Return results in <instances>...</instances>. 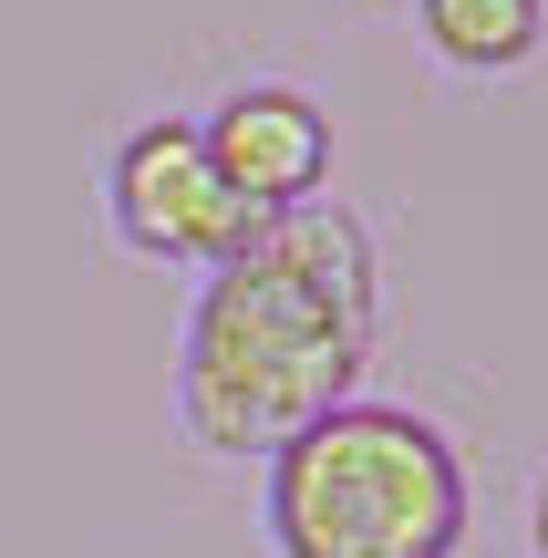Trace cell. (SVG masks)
<instances>
[{
    "label": "cell",
    "mask_w": 548,
    "mask_h": 558,
    "mask_svg": "<svg viewBox=\"0 0 548 558\" xmlns=\"http://www.w3.org/2000/svg\"><path fill=\"white\" fill-rule=\"evenodd\" d=\"M528 558H548V465L528 476Z\"/></svg>",
    "instance_id": "obj_6"
},
{
    "label": "cell",
    "mask_w": 548,
    "mask_h": 558,
    "mask_svg": "<svg viewBox=\"0 0 548 558\" xmlns=\"http://www.w3.org/2000/svg\"><path fill=\"white\" fill-rule=\"evenodd\" d=\"M414 32L455 73H528L548 52V0H414Z\"/></svg>",
    "instance_id": "obj_5"
},
{
    "label": "cell",
    "mask_w": 548,
    "mask_h": 558,
    "mask_svg": "<svg viewBox=\"0 0 548 558\" xmlns=\"http://www.w3.org/2000/svg\"><path fill=\"white\" fill-rule=\"evenodd\" d=\"M103 207H114V239L156 269H218L248 239V207L218 186L197 114H145L103 166Z\"/></svg>",
    "instance_id": "obj_3"
},
{
    "label": "cell",
    "mask_w": 548,
    "mask_h": 558,
    "mask_svg": "<svg viewBox=\"0 0 548 558\" xmlns=\"http://www.w3.org/2000/svg\"><path fill=\"white\" fill-rule=\"evenodd\" d=\"M269 538L280 558H455L466 548V456L414 403H331L269 456Z\"/></svg>",
    "instance_id": "obj_2"
},
{
    "label": "cell",
    "mask_w": 548,
    "mask_h": 558,
    "mask_svg": "<svg viewBox=\"0 0 548 558\" xmlns=\"http://www.w3.org/2000/svg\"><path fill=\"white\" fill-rule=\"evenodd\" d=\"M197 145H207L218 186L248 207V218L310 207L331 186V114L301 94V83H228V94L197 114Z\"/></svg>",
    "instance_id": "obj_4"
},
{
    "label": "cell",
    "mask_w": 548,
    "mask_h": 558,
    "mask_svg": "<svg viewBox=\"0 0 548 558\" xmlns=\"http://www.w3.org/2000/svg\"><path fill=\"white\" fill-rule=\"evenodd\" d=\"M383 269L342 197L248 218V239L197 279L176 331V414L207 456H280L301 424L363 393Z\"/></svg>",
    "instance_id": "obj_1"
}]
</instances>
